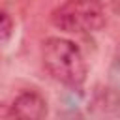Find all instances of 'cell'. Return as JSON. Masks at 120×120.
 Wrapping results in <instances>:
<instances>
[{"label":"cell","instance_id":"1","mask_svg":"<svg viewBox=\"0 0 120 120\" xmlns=\"http://www.w3.org/2000/svg\"><path fill=\"white\" fill-rule=\"evenodd\" d=\"M41 62L49 71V75L60 84L71 90L82 88L88 75V66L81 49L71 39L66 38L45 39L41 47Z\"/></svg>","mask_w":120,"mask_h":120},{"label":"cell","instance_id":"2","mask_svg":"<svg viewBox=\"0 0 120 120\" xmlns=\"http://www.w3.org/2000/svg\"><path fill=\"white\" fill-rule=\"evenodd\" d=\"M54 28L68 34H92L105 26L101 0H64L52 13Z\"/></svg>","mask_w":120,"mask_h":120},{"label":"cell","instance_id":"3","mask_svg":"<svg viewBox=\"0 0 120 120\" xmlns=\"http://www.w3.org/2000/svg\"><path fill=\"white\" fill-rule=\"evenodd\" d=\"M49 114L47 99L36 90L21 92L9 105L11 120H45Z\"/></svg>","mask_w":120,"mask_h":120},{"label":"cell","instance_id":"4","mask_svg":"<svg viewBox=\"0 0 120 120\" xmlns=\"http://www.w3.org/2000/svg\"><path fill=\"white\" fill-rule=\"evenodd\" d=\"M13 34V19L8 11L0 9V43H6Z\"/></svg>","mask_w":120,"mask_h":120},{"label":"cell","instance_id":"5","mask_svg":"<svg viewBox=\"0 0 120 120\" xmlns=\"http://www.w3.org/2000/svg\"><path fill=\"white\" fill-rule=\"evenodd\" d=\"M0 120H11L9 118V107H6L4 103H0Z\"/></svg>","mask_w":120,"mask_h":120}]
</instances>
